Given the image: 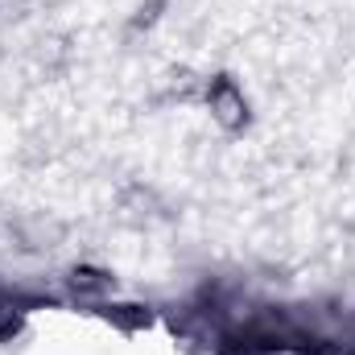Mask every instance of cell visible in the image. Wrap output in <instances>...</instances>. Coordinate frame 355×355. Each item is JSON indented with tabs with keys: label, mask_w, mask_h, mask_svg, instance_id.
<instances>
[{
	"label": "cell",
	"mask_w": 355,
	"mask_h": 355,
	"mask_svg": "<svg viewBox=\"0 0 355 355\" xmlns=\"http://www.w3.org/2000/svg\"><path fill=\"white\" fill-rule=\"evenodd\" d=\"M162 8H166V0H149V4H141V8H137V17L128 21V33H141V29H149V25L162 17Z\"/></svg>",
	"instance_id": "4"
},
{
	"label": "cell",
	"mask_w": 355,
	"mask_h": 355,
	"mask_svg": "<svg viewBox=\"0 0 355 355\" xmlns=\"http://www.w3.org/2000/svg\"><path fill=\"white\" fill-rule=\"evenodd\" d=\"M21 327V310L17 306H0V335H12Z\"/></svg>",
	"instance_id": "5"
},
{
	"label": "cell",
	"mask_w": 355,
	"mask_h": 355,
	"mask_svg": "<svg viewBox=\"0 0 355 355\" xmlns=\"http://www.w3.org/2000/svg\"><path fill=\"white\" fill-rule=\"evenodd\" d=\"M202 103L211 112V120L223 128V132H244L252 124V103L244 87L232 79V75H211L207 87H202Z\"/></svg>",
	"instance_id": "1"
},
{
	"label": "cell",
	"mask_w": 355,
	"mask_h": 355,
	"mask_svg": "<svg viewBox=\"0 0 355 355\" xmlns=\"http://www.w3.org/2000/svg\"><path fill=\"white\" fill-rule=\"evenodd\" d=\"M202 87H207V79H198L190 67H178V71H170V79H166V99L194 103V99H202Z\"/></svg>",
	"instance_id": "2"
},
{
	"label": "cell",
	"mask_w": 355,
	"mask_h": 355,
	"mask_svg": "<svg viewBox=\"0 0 355 355\" xmlns=\"http://www.w3.org/2000/svg\"><path fill=\"white\" fill-rule=\"evenodd\" d=\"M71 289L83 293V297H95V293H107L112 289V277L99 272V268H91V265H79L71 272Z\"/></svg>",
	"instance_id": "3"
}]
</instances>
